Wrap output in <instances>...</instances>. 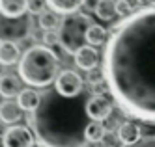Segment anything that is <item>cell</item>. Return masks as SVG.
Here are the masks:
<instances>
[{"mask_svg":"<svg viewBox=\"0 0 155 147\" xmlns=\"http://www.w3.org/2000/svg\"><path fill=\"white\" fill-rule=\"evenodd\" d=\"M73 58H75L77 67H81V69L86 71V73L92 71V69H97V65H99V52H97V49L92 47V45H84Z\"/></svg>","mask_w":155,"mask_h":147,"instance_id":"9c48e42d","label":"cell"},{"mask_svg":"<svg viewBox=\"0 0 155 147\" xmlns=\"http://www.w3.org/2000/svg\"><path fill=\"white\" fill-rule=\"evenodd\" d=\"M94 11L101 21H112L118 15L116 13V0H97Z\"/></svg>","mask_w":155,"mask_h":147,"instance_id":"ac0fdd59","label":"cell"},{"mask_svg":"<svg viewBox=\"0 0 155 147\" xmlns=\"http://www.w3.org/2000/svg\"><path fill=\"white\" fill-rule=\"evenodd\" d=\"M21 91H23V89H21V80L15 75H2L0 76V97L13 99Z\"/></svg>","mask_w":155,"mask_h":147,"instance_id":"7c38bea8","label":"cell"},{"mask_svg":"<svg viewBox=\"0 0 155 147\" xmlns=\"http://www.w3.org/2000/svg\"><path fill=\"white\" fill-rule=\"evenodd\" d=\"M116 13L120 17H129L133 13V8L127 0H116Z\"/></svg>","mask_w":155,"mask_h":147,"instance_id":"7402d4cb","label":"cell"},{"mask_svg":"<svg viewBox=\"0 0 155 147\" xmlns=\"http://www.w3.org/2000/svg\"><path fill=\"white\" fill-rule=\"evenodd\" d=\"M92 24H94L92 17H88L86 13H81V11L65 15L60 21V26H58L62 50L75 56L84 45H88L86 43V34H88Z\"/></svg>","mask_w":155,"mask_h":147,"instance_id":"277c9868","label":"cell"},{"mask_svg":"<svg viewBox=\"0 0 155 147\" xmlns=\"http://www.w3.org/2000/svg\"><path fill=\"white\" fill-rule=\"evenodd\" d=\"M17 103L25 112H34L39 106V103H41V95L36 91V89L26 88V89H23V91L17 95Z\"/></svg>","mask_w":155,"mask_h":147,"instance_id":"5bb4252c","label":"cell"},{"mask_svg":"<svg viewBox=\"0 0 155 147\" xmlns=\"http://www.w3.org/2000/svg\"><path fill=\"white\" fill-rule=\"evenodd\" d=\"M135 2H137L138 6H148V4L151 2V0H135Z\"/></svg>","mask_w":155,"mask_h":147,"instance_id":"484cf974","label":"cell"},{"mask_svg":"<svg viewBox=\"0 0 155 147\" xmlns=\"http://www.w3.org/2000/svg\"><path fill=\"white\" fill-rule=\"evenodd\" d=\"M114 101L108 99L107 93H92L86 103V112L94 121H105L112 116Z\"/></svg>","mask_w":155,"mask_h":147,"instance_id":"52a82bcc","label":"cell"},{"mask_svg":"<svg viewBox=\"0 0 155 147\" xmlns=\"http://www.w3.org/2000/svg\"><path fill=\"white\" fill-rule=\"evenodd\" d=\"M0 147H2V138H0Z\"/></svg>","mask_w":155,"mask_h":147,"instance_id":"83f0119b","label":"cell"},{"mask_svg":"<svg viewBox=\"0 0 155 147\" xmlns=\"http://www.w3.org/2000/svg\"><path fill=\"white\" fill-rule=\"evenodd\" d=\"M34 132L25 125L9 127L6 136L2 138V147H34Z\"/></svg>","mask_w":155,"mask_h":147,"instance_id":"ba28073f","label":"cell"},{"mask_svg":"<svg viewBox=\"0 0 155 147\" xmlns=\"http://www.w3.org/2000/svg\"><path fill=\"white\" fill-rule=\"evenodd\" d=\"M107 127L103 125V121H90L86 127V140L88 143H101L107 138Z\"/></svg>","mask_w":155,"mask_h":147,"instance_id":"e0dca14e","label":"cell"},{"mask_svg":"<svg viewBox=\"0 0 155 147\" xmlns=\"http://www.w3.org/2000/svg\"><path fill=\"white\" fill-rule=\"evenodd\" d=\"M19 76L32 88H47L60 75V60L52 49L45 45H32L25 50L17 65Z\"/></svg>","mask_w":155,"mask_h":147,"instance_id":"3957f363","label":"cell"},{"mask_svg":"<svg viewBox=\"0 0 155 147\" xmlns=\"http://www.w3.org/2000/svg\"><path fill=\"white\" fill-rule=\"evenodd\" d=\"M60 26V19L56 15V11H43L39 15V28L41 30H54Z\"/></svg>","mask_w":155,"mask_h":147,"instance_id":"ffe728a7","label":"cell"},{"mask_svg":"<svg viewBox=\"0 0 155 147\" xmlns=\"http://www.w3.org/2000/svg\"><path fill=\"white\" fill-rule=\"evenodd\" d=\"M34 28L32 13H25L21 17H8L0 13V41L21 43L30 37Z\"/></svg>","mask_w":155,"mask_h":147,"instance_id":"5b68a950","label":"cell"},{"mask_svg":"<svg viewBox=\"0 0 155 147\" xmlns=\"http://www.w3.org/2000/svg\"><path fill=\"white\" fill-rule=\"evenodd\" d=\"M43 43H45V47L60 45V34L56 30H45V34H43Z\"/></svg>","mask_w":155,"mask_h":147,"instance_id":"44dd1931","label":"cell"},{"mask_svg":"<svg viewBox=\"0 0 155 147\" xmlns=\"http://www.w3.org/2000/svg\"><path fill=\"white\" fill-rule=\"evenodd\" d=\"M94 147H105V145H94Z\"/></svg>","mask_w":155,"mask_h":147,"instance_id":"4316f807","label":"cell"},{"mask_svg":"<svg viewBox=\"0 0 155 147\" xmlns=\"http://www.w3.org/2000/svg\"><path fill=\"white\" fill-rule=\"evenodd\" d=\"M92 91L77 97H64L54 89L41 93L39 106L30 112L28 125L39 147H86V127L90 116L86 103Z\"/></svg>","mask_w":155,"mask_h":147,"instance_id":"7a4b0ae2","label":"cell"},{"mask_svg":"<svg viewBox=\"0 0 155 147\" xmlns=\"http://www.w3.org/2000/svg\"><path fill=\"white\" fill-rule=\"evenodd\" d=\"M23 117V108L19 106L17 101L12 99H6L2 104H0V119L8 125H15L17 121H21Z\"/></svg>","mask_w":155,"mask_h":147,"instance_id":"8fae6325","label":"cell"},{"mask_svg":"<svg viewBox=\"0 0 155 147\" xmlns=\"http://www.w3.org/2000/svg\"><path fill=\"white\" fill-rule=\"evenodd\" d=\"M118 140L124 145H133V143L142 140V130L137 123L124 121V123H120V127H118Z\"/></svg>","mask_w":155,"mask_h":147,"instance_id":"30bf717a","label":"cell"},{"mask_svg":"<svg viewBox=\"0 0 155 147\" xmlns=\"http://www.w3.org/2000/svg\"><path fill=\"white\" fill-rule=\"evenodd\" d=\"M124 147H155V136L151 138H142L140 142L133 143V145H124Z\"/></svg>","mask_w":155,"mask_h":147,"instance_id":"cb8c5ba5","label":"cell"},{"mask_svg":"<svg viewBox=\"0 0 155 147\" xmlns=\"http://www.w3.org/2000/svg\"><path fill=\"white\" fill-rule=\"evenodd\" d=\"M108 39V32L101 26V24H94L90 26V30H88L86 34V43L92 45V47H99V45H105Z\"/></svg>","mask_w":155,"mask_h":147,"instance_id":"d6986e66","label":"cell"},{"mask_svg":"<svg viewBox=\"0 0 155 147\" xmlns=\"http://www.w3.org/2000/svg\"><path fill=\"white\" fill-rule=\"evenodd\" d=\"M45 2L52 11L68 15V13H75L81 6H84L86 0H45Z\"/></svg>","mask_w":155,"mask_h":147,"instance_id":"2e32d148","label":"cell"},{"mask_svg":"<svg viewBox=\"0 0 155 147\" xmlns=\"http://www.w3.org/2000/svg\"><path fill=\"white\" fill-rule=\"evenodd\" d=\"M30 0H0V13L8 17H21L28 13Z\"/></svg>","mask_w":155,"mask_h":147,"instance_id":"4fadbf2b","label":"cell"},{"mask_svg":"<svg viewBox=\"0 0 155 147\" xmlns=\"http://www.w3.org/2000/svg\"><path fill=\"white\" fill-rule=\"evenodd\" d=\"M45 4L47 2H43V0H30L28 13H32V15H41L43 11H45Z\"/></svg>","mask_w":155,"mask_h":147,"instance_id":"603a6c76","label":"cell"},{"mask_svg":"<svg viewBox=\"0 0 155 147\" xmlns=\"http://www.w3.org/2000/svg\"><path fill=\"white\" fill-rule=\"evenodd\" d=\"M54 88L64 97H77L84 91V80L77 71L64 69V71H60L56 82H54Z\"/></svg>","mask_w":155,"mask_h":147,"instance_id":"8992f818","label":"cell"},{"mask_svg":"<svg viewBox=\"0 0 155 147\" xmlns=\"http://www.w3.org/2000/svg\"><path fill=\"white\" fill-rule=\"evenodd\" d=\"M6 125H8V123H4L2 119H0V138H4L6 132H8V127H6Z\"/></svg>","mask_w":155,"mask_h":147,"instance_id":"d4e9b609","label":"cell"},{"mask_svg":"<svg viewBox=\"0 0 155 147\" xmlns=\"http://www.w3.org/2000/svg\"><path fill=\"white\" fill-rule=\"evenodd\" d=\"M101 71L118 108L155 125V6L133 11L110 30Z\"/></svg>","mask_w":155,"mask_h":147,"instance_id":"6da1fadb","label":"cell"},{"mask_svg":"<svg viewBox=\"0 0 155 147\" xmlns=\"http://www.w3.org/2000/svg\"><path fill=\"white\" fill-rule=\"evenodd\" d=\"M21 60V50L17 47V43L12 41H0V63L8 65H13Z\"/></svg>","mask_w":155,"mask_h":147,"instance_id":"9a60e30c","label":"cell"}]
</instances>
